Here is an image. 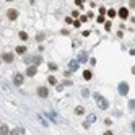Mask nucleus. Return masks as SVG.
Returning <instances> with one entry per match:
<instances>
[{"mask_svg":"<svg viewBox=\"0 0 135 135\" xmlns=\"http://www.w3.org/2000/svg\"><path fill=\"white\" fill-rule=\"evenodd\" d=\"M93 96H94V101H96V104H98V108H99V109H103V111H104V109H108V108H109V101L103 96V94H99V93H94Z\"/></svg>","mask_w":135,"mask_h":135,"instance_id":"nucleus-1","label":"nucleus"},{"mask_svg":"<svg viewBox=\"0 0 135 135\" xmlns=\"http://www.w3.org/2000/svg\"><path fill=\"white\" fill-rule=\"evenodd\" d=\"M119 93L122 94V96H125V94L129 93V85H127L125 81H122V83L119 85Z\"/></svg>","mask_w":135,"mask_h":135,"instance_id":"nucleus-2","label":"nucleus"},{"mask_svg":"<svg viewBox=\"0 0 135 135\" xmlns=\"http://www.w3.org/2000/svg\"><path fill=\"white\" fill-rule=\"evenodd\" d=\"M7 16H8V20H11V21H13V20H16V18H18V11L13 10V8H10V10L7 11Z\"/></svg>","mask_w":135,"mask_h":135,"instance_id":"nucleus-3","label":"nucleus"},{"mask_svg":"<svg viewBox=\"0 0 135 135\" xmlns=\"http://www.w3.org/2000/svg\"><path fill=\"white\" fill-rule=\"evenodd\" d=\"M36 72H38V67H36V65H29L28 70H26V75L28 76H34L36 75Z\"/></svg>","mask_w":135,"mask_h":135,"instance_id":"nucleus-4","label":"nucleus"},{"mask_svg":"<svg viewBox=\"0 0 135 135\" xmlns=\"http://www.w3.org/2000/svg\"><path fill=\"white\" fill-rule=\"evenodd\" d=\"M38 94H39L41 98H47V96H49L47 88H46V86H39V88H38Z\"/></svg>","mask_w":135,"mask_h":135,"instance_id":"nucleus-5","label":"nucleus"},{"mask_svg":"<svg viewBox=\"0 0 135 135\" xmlns=\"http://www.w3.org/2000/svg\"><path fill=\"white\" fill-rule=\"evenodd\" d=\"M13 83H15L16 86H20V85L23 83V75L21 73H16V75L13 76Z\"/></svg>","mask_w":135,"mask_h":135,"instance_id":"nucleus-6","label":"nucleus"},{"mask_svg":"<svg viewBox=\"0 0 135 135\" xmlns=\"http://www.w3.org/2000/svg\"><path fill=\"white\" fill-rule=\"evenodd\" d=\"M119 16L122 18V20L129 18V10H127V8H120V10H119Z\"/></svg>","mask_w":135,"mask_h":135,"instance_id":"nucleus-7","label":"nucleus"},{"mask_svg":"<svg viewBox=\"0 0 135 135\" xmlns=\"http://www.w3.org/2000/svg\"><path fill=\"white\" fill-rule=\"evenodd\" d=\"M2 59L5 60V62H8V64H10V62H13V54L7 52V54H3V55H2Z\"/></svg>","mask_w":135,"mask_h":135,"instance_id":"nucleus-8","label":"nucleus"},{"mask_svg":"<svg viewBox=\"0 0 135 135\" xmlns=\"http://www.w3.org/2000/svg\"><path fill=\"white\" fill-rule=\"evenodd\" d=\"M68 67H70V70H72V72L78 70V62H76V60H72L70 64H68Z\"/></svg>","mask_w":135,"mask_h":135,"instance_id":"nucleus-9","label":"nucleus"},{"mask_svg":"<svg viewBox=\"0 0 135 135\" xmlns=\"http://www.w3.org/2000/svg\"><path fill=\"white\" fill-rule=\"evenodd\" d=\"M8 134H10L8 127H7V125H2V127H0V135H8Z\"/></svg>","mask_w":135,"mask_h":135,"instance_id":"nucleus-10","label":"nucleus"},{"mask_svg":"<svg viewBox=\"0 0 135 135\" xmlns=\"http://www.w3.org/2000/svg\"><path fill=\"white\" fill-rule=\"evenodd\" d=\"M86 60H88L86 54H85V52H81V54L78 55V60H76V62H86Z\"/></svg>","mask_w":135,"mask_h":135,"instance_id":"nucleus-11","label":"nucleus"},{"mask_svg":"<svg viewBox=\"0 0 135 135\" xmlns=\"http://www.w3.org/2000/svg\"><path fill=\"white\" fill-rule=\"evenodd\" d=\"M91 76H93V73L90 70H85L83 72V78H85V80H91Z\"/></svg>","mask_w":135,"mask_h":135,"instance_id":"nucleus-12","label":"nucleus"},{"mask_svg":"<svg viewBox=\"0 0 135 135\" xmlns=\"http://www.w3.org/2000/svg\"><path fill=\"white\" fill-rule=\"evenodd\" d=\"M16 52H18V54H25V52H26V47H25V46H18V47H16Z\"/></svg>","mask_w":135,"mask_h":135,"instance_id":"nucleus-13","label":"nucleus"},{"mask_svg":"<svg viewBox=\"0 0 135 135\" xmlns=\"http://www.w3.org/2000/svg\"><path fill=\"white\" fill-rule=\"evenodd\" d=\"M94 120H96V116H94V114H90V116H88V122H86V124L90 125L91 122H94Z\"/></svg>","mask_w":135,"mask_h":135,"instance_id":"nucleus-14","label":"nucleus"},{"mask_svg":"<svg viewBox=\"0 0 135 135\" xmlns=\"http://www.w3.org/2000/svg\"><path fill=\"white\" fill-rule=\"evenodd\" d=\"M20 39H21V41H28V34L25 31H21L20 33Z\"/></svg>","mask_w":135,"mask_h":135,"instance_id":"nucleus-15","label":"nucleus"},{"mask_svg":"<svg viewBox=\"0 0 135 135\" xmlns=\"http://www.w3.org/2000/svg\"><path fill=\"white\" fill-rule=\"evenodd\" d=\"M85 112V109L81 108V106H78V108H75V114H78V116H80V114H83Z\"/></svg>","mask_w":135,"mask_h":135,"instance_id":"nucleus-16","label":"nucleus"},{"mask_svg":"<svg viewBox=\"0 0 135 135\" xmlns=\"http://www.w3.org/2000/svg\"><path fill=\"white\" fill-rule=\"evenodd\" d=\"M47 81L51 83V85H57V80H55V76H49Z\"/></svg>","mask_w":135,"mask_h":135,"instance_id":"nucleus-17","label":"nucleus"},{"mask_svg":"<svg viewBox=\"0 0 135 135\" xmlns=\"http://www.w3.org/2000/svg\"><path fill=\"white\" fill-rule=\"evenodd\" d=\"M108 15H109V18H114V16L117 15V13H116V10H112V8H111V10L108 11Z\"/></svg>","mask_w":135,"mask_h":135,"instance_id":"nucleus-18","label":"nucleus"},{"mask_svg":"<svg viewBox=\"0 0 135 135\" xmlns=\"http://www.w3.org/2000/svg\"><path fill=\"white\" fill-rule=\"evenodd\" d=\"M20 134H21V129H15L10 132V135H20Z\"/></svg>","mask_w":135,"mask_h":135,"instance_id":"nucleus-19","label":"nucleus"},{"mask_svg":"<svg viewBox=\"0 0 135 135\" xmlns=\"http://www.w3.org/2000/svg\"><path fill=\"white\" fill-rule=\"evenodd\" d=\"M49 70H54L55 72V70H57V65H55L54 62H51V64H49Z\"/></svg>","mask_w":135,"mask_h":135,"instance_id":"nucleus-20","label":"nucleus"},{"mask_svg":"<svg viewBox=\"0 0 135 135\" xmlns=\"http://www.w3.org/2000/svg\"><path fill=\"white\" fill-rule=\"evenodd\" d=\"M33 62L38 65V64H41V62H42V59H41V57H34V59H33Z\"/></svg>","mask_w":135,"mask_h":135,"instance_id":"nucleus-21","label":"nucleus"},{"mask_svg":"<svg viewBox=\"0 0 135 135\" xmlns=\"http://www.w3.org/2000/svg\"><path fill=\"white\" fill-rule=\"evenodd\" d=\"M36 39H38L39 42H41V41H42V39H44V34H42V33H39L38 36H36Z\"/></svg>","mask_w":135,"mask_h":135,"instance_id":"nucleus-22","label":"nucleus"},{"mask_svg":"<svg viewBox=\"0 0 135 135\" xmlns=\"http://www.w3.org/2000/svg\"><path fill=\"white\" fill-rule=\"evenodd\" d=\"M104 28H106V31H109V29H111V21L106 23V25H104Z\"/></svg>","mask_w":135,"mask_h":135,"instance_id":"nucleus-23","label":"nucleus"},{"mask_svg":"<svg viewBox=\"0 0 135 135\" xmlns=\"http://www.w3.org/2000/svg\"><path fill=\"white\" fill-rule=\"evenodd\" d=\"M134 106H135V101H134V99H130V101H129V108L132 109V108H134Z\"/></svg>","mask_w":135,"mask_h":135,"instance_id":"nucleus-24","label":"nucleus"},{"mask_svg":"<svg viewBox=\"0 0 135 135\" xmlns=\"http://www.w3.org/2000/svg\"><path fill=\"white\" fill-rule=\"evenodd\" d=\"M98 23H104V16H98Z\"/></svg>","mask_w":135,"mask_h":135,"instance_id":"nucleus-25","label":"nucleus"},{"mask_svg":"<svg viewBox=\"0 0 135 135\" xmlns=\"http://www.w3.org/2000/svg\"><path fill=\"white\" fill-rule=\"evenodd\" d=\"M65 21H67V23H68V25H70V23H73V20H72L70 16H68V18H65Z\"/></svg>","mask_w":135,"mask_h":135,"instance_id":"nucleus-26","label":"nucleus"},{"mask_svg":"<svg viewBox=\"0 0 135 135\" xmlns=\"http://www.w3.org/2000/svg\"><path fill=\"white\" fill-rule=\"evenodd\" d=\"M81 94H83V96H88L90 93H88V90H83V91H81Z\"/></svg>","mask_w":135,"mask_h":135,"instance_id":"nucleus-27","label":"nucleus"},{"mask_svg":"<svg viewBox=\"0 0 135 135\" xmlns=\"http://www.w3.org/2000/svg\"><path fill=\"white\" fill-rule=\"evenodd\" d=\"M73 26H75V28H80V21H73Z\"/></svg>","mask_w":135,"mask_h":135,"instance_id":"nucleus-28","label":"nucleus"},{"mask_svg":"<svg viewBox=\"0 0 135 135\" xmlns=\"http://www.w3.org/2000/svg\"><path fill=\"white\" fill-rule=\"evenodd\" d=\"M104 135H114V134L111 132V130H108V132H104Z\"/></svg>","mask_w":135,"mask_h":135,"instance_id":"nucleus-29","label":"nucleus"},{"mask_svg":"<svg viewBox=\"0 0 135 135\" xmlns=\"http://www.w3.org/2000/svg\"><path fill=\"white\" fill-rule=\"evenodd\" d=\"M0 64H2V60H0Z\"/></svg>","mask_w":135,"mask_h":135,"instance_id":"nucleus-30","label":"nucleus"}]
</instances>
